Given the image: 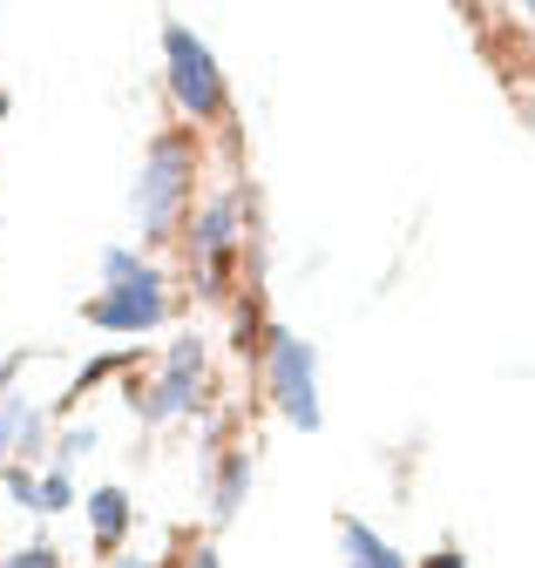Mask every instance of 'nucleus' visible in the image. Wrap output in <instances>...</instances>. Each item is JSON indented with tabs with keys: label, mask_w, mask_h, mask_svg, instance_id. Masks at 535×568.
<instances>
[{
	"label": "nucleus",
	"mask_w": 535,
	"mask_h": 568,
	"mask_svg": "<svg viewBox=\"0 0 535 568\" xmlns=\"http://www.w3.org/2000/svg\"><path fill=\"white\" fill-rule=\"evenodd\" d=\"M244 487H251V460H244V454H231V460H224V480H218V515H238Z\"/></svg>",
	"instance_id": "1a4fd4ad"
},
{
	"label": "nucleus",
	"mask_w": 535,
	"mask_h": 568,
	"mask_svg": "<svg viewBox=\"0 0 535 568\" xmlns=\"http://www.w3.org/2000/svg\"><path fill=\"white\" fill-rule=\"evenodd\" d=\"M0 460H8V447H0ZM0 474H8V467H0Z\"/></svg>",
	"instance_id": "a211bd4d"
},
{
	"label": "nucleus",
	"mask_w": 535,
	"mask_h": 568,
	"mask_svg": "<svg viewBox=\"0 0 535 568\" xmlns=\"http://www.w3.org/2000/svg\"><path fill=\"white\" fill-rule=\"evenodd\" d=\"M427 568H461V555H434V561H427Z\"/></svg>",
	"instance_id": "4468645a"
},
{
	"label": "nucleus",
	"mask_w": 535,
	"mask_h": 568,
	"mask_svg": "<svg viewBox=\"0 0 535 568\" xmlns=\"http://www.w3.org/2000/svg\"><path fill=\"white\" fill-rule=\"evenodd\" d=\"M8 379H14V366H0V386H8Z\"/></svg>",
	"instance_id": "dca6fc26"
},
{
	"label": "nucleus",
	"mask_w": 535,
	"mask_h": 568,
	"mask_svg": "<svg viewBox=\"0 0 535 568\" xmlns=\"http://www.w3.org/2000/svg\"><path fill=\"white\" fill-rule=\"evenodd\" d=\"M89 447H95V434L82 426V434H69V440H61V460H75V454H89Z\"/></svg>",
	"instance_id": "ddd939ff"
},
{
	"label": "nucleus",
	"mask_w": 535,
	"mask_h": 568,
	"mask_svg": "<svg viewBox=\"0 0 535 568\" xmlns=\"http://www.w3.org/2000/svg\"><path fill=\"white\" fill-rule=\"evenodd\" d=\"M190 176H196V156H190V142L183 135H157V150L137 176V224L150 237H163L176 224V210L190 203Z\"/></svg>",
	"instance_id": "f03ea898"
},
{
	"label": "nucleus",
	"mask_w": 535,
	"mask_h": 568,
	"mask_svg": "<svg viewBox=\"0 0 535 568\" xmlns=\"http://www.w3.org/2000/svg\"><path fill=\"white\" fill-rule=\"evenodd\" d=\"M89 521H95L102 541H122V528H129V494L122 487H102L95 501H89Z\"/></svg>",
	"instance_id": "6e6552de"
},
{
	"label": "nucleus",
	"mask_w": 535,
	"mask_h": 568,
	"mask_svg": "<svg viewBox=\"0 0 535 568\" xmlns=\"http://www.w3.org/2000/svg\"><path fill=\"white\" fill-rule=\"evenodd\" d=\"M272 393H279V413L312 434L319 426V379H312V345L292 338V332H272Z\"/></svg>",
	"instance_id": "20e7f679"
},
{
	"label": "nucleus",
	"mask_w": 535,
	"mask_h": 568,
	"mask_svg": "<svg viewBox=\"0 0 535 568\" xmlns=\"http://www.w3.org/2000/svg\"><path fill=\"white\" fill-rule=\"evenodd\" d=\"M0 568H54V555H48V548H28V555H14V561H0Z\"/></svg>",
	"instance_id": "f8f14e48"
},
{
	"label": "nucleus",
	"mask_w": 535,
	"mask_h": 568,
	"mask_svg": "<svg viewBox=\"0 0 535 568\" xmlns=\"http://www.w3.org/2000/svg\"><path fill=\"white\" fill-rule=\"evenodd\" d=\"M8 494H14L21 508H41V480H34L28 467H14V474H8Z\"/></svg>",
	"instance_id": "9d476101"
},
{
	"label": "nucleus",
	"mask_w": 535,
	"mask_h": 568,
	"mask_svg": "<svg viewBox=\"0 0 535 568\" xmlns=\"http://www.w3.org/2000/svg\"><path fill=\"white\" fill-rule=\"evenodd\" d=\"M163 277H157V264H143L137 251H109V292L89 305V318L102 325V332H150V325H163Z\"/></svg>",
	"instance_id": "f257e3e1"
},
{
	"label": "nucleus",
	"mask_w": 535,
	"mask_h": 568,
	"mask_svg": "<svg viewBox=\"0 0 535 568\" xmlns=\"http://www.w3.org/2000/svg\"><path fill=\"white\" fill-rule=\"evenodd\" d=\"M0 115H8V95H0Z\"/></svg>",
	"instance_id": "f3484780"
},
{
	"label": "nucleus",
	"mask_w": 535,
	"mask_h": 568,
	"mask_svg": "<svg viewBox=\"0 0 535 568\" xmlns=\"http://www.w3.org/2000/svg\"><path fill=\"white\" fill-rule=\"evenodd\" d=\"M340 548H346V568H400V555H393L366 521H346V528H340Z\"/></svg>",
	"instance_id": "0eeeda50"
},
{
	"label": "nucleus",
	"mask_w": 535,
	"mask_h": 568,
	"mask_svg": "<svg viewBox=\"0 0 535 568\" xmlns=\"http://www.w3.org/2000/svg\"><path fill=\"white\" fill-rule=\"evenodd\" d=\"M115 568H150V561H143V555H137V561H115Z\"/></svg>",
	"instance_id": "2eb2a0df"
},
{
	"label": "nucleus",
	"mask_w": 535,
	"mask_h": 568,
	"mask_svg": "<svg viewBox=\"0 0 535 568\" xmlns=\"http://www.w3.org/2000/svg\"><path fill=\"white\" fill-rule=\"evenodd\" d=\"M238 217H244V203H238V196H218L204 217H196V257H204V271H211L218 257H231V244H238Z\"/></svg>",
	"instance_id": "423d86ee"
},
{
	"label": "nucleus",
	"mask_w": 535,
	"mask_h": 568,
	"mask_svg": "<svg viewBox=\"0 0 535 568\" xmlns=\"http://www.w3.org/2000/svg\"><path fill=\"white\" fill-rule=\"evenodd\" d=\"M41 508H69V474H48L41 480Z\"/></svg>",
	"instance_id": "9b49d317"
},
{
	"label": "nucleus",
	"mask_w": 535,
	"mask_h": 568,
	"mask_svg": "<svg viewBox=\"0 0 535 568\" xmlns=\"http://www.w3.org/2000/svg\"><path fill=\"white\" fill-rule=\"evenodd\" d=\"M163 54H170V89L190 115H218L224 109V75H218V61L211 48L196 41L190 28H163Z\"/></svg>",
	"instance_id": "7ed1b4c3"
},
{
	"label": "nucleus",
	"mask_w": 535,
	"mask_h": 568,
	"mask_svg": "<svg viewBox=\"0 0 535 568\" xmlns=\"http://www.w3.org/2000/svg\"><path fill=\"white\" fill-rule=\"evenodd\" d=\"M196 386H204V345L183 338V345L170 352V366H163L157 393H150V419H176V413L196 399Z\"/></svg>",
	"instance_id": "39448f33"
}]
</instances>
